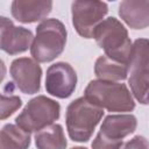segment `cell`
<instances>
[{"mask_svg":"<svg viewBox=\"0 0 149 149\" xmlns=\"http://www.w3.org/2000/svg\"><path fill=\"white\" fill-rule=\"evenodd\" d=\"M129 73L149 70V40L137 38L133 43L129 61H128Z\"/></svg>","mask_w":149,"mask_h":149,"instance_id":"2e32d148","label":"cell"},{"mask_svg":"<svg viewBox=\"0 0 149 149\" xmlns=\"http://www.w3.org/2000/svg\"><path fill=\"white\" fill-rule=\"evenodd\" d=\"M61 106L56 100L45 95H37L28 101L16 116L15 123L27 133L40 132L58 120Z\"/></svg>","mask_w":149,"mask_h":149,"instance_id":"5b68a950","label":"cell"},{"mask_svg":"<svg viewBox=\"0 0 149 149\" xmlns=\"http://www.w3.org/2000/svg\"><path fill=\"white\" fill-rule=\"evenodd\" d=\"M104 115V109L91 104L85 97L71 101L66 108V129L74 142H87Z\"/></svg>","mask_w":149,"mask_h":149,"instance_id":"7a4b0ae2","label":"cell"},{"mask_svg":"<svg viewBox=\"0 0 149 149\" xmlns=\"http://www.w3.org/2000/svg\"><path fill=\"white\" fill-rule=\"evenodd\" d=\"M35 144L37 149H65L68 146L63 127L52 123L35 134Z\"/></svg>","mask_w":149,"mask_h":149,"instance_id":"5bb4252c","label":"cell"},{"mask_svg":"<svg viewBox=\"0 0 149 149\" xmlns=\"http://www.w3.org/2000/svg\"><path fill=\"white\" fill-rule=\"evenodd\" d=\"M108 12V6L102 1H73L71 5L72 24L84 38H92L97 26Z\"/></svg>","mask_w":149,"mask_h":149,"instance_id":"52a82bcc","label":"cell"},{"mask_svg":"<svg viewBox=\"0 0 149 149\" xmlns=\"http://www.w3.org/2000/svg\"><path fill=\"white\" fill-rule=\"evenodd\" d=\"M29 134L17 125H5L1 129L0 149H28L30 146Z\"/></svg>","mask_w":149,"mask_h":149,"instance_id":"9a60e30c","label":"cell"},{"mask_svg":"<svg viewBox=\"0 0 149 149\" xmlns=\"http://www.w3.org/2000/svg\"><path fill=\"white\" fill-rule=\"evenodd\" d=\"M52 9L51 1H31L14 0L10 6L12 15L22 23H33L43 20Z\"/></svg>","mask_w":149,"mask_h":149,"instance_id":"8fae6325","label":"cell"},{"mask_svg":"<svg viewBox=\"0 0 149 149\" xmlns=\"http://www.w3.org/2000/svg\"><path fill=\"white\" fill-rule=\"evenodd\" d=\"M94 73L102 80H123L128 77V64L116 62L108 58L106 55L100 56L94 64Z\"/></svg>","mask_w":149,"mask_h":149,"instance_id":"4fadbf2b","label":"cell"},{"mask_svg":"<svg viewBox=\"0 0 149 149\" xmlns=\"http://www.w3.org/2000/svg\"><path fill=\"white\" fill-rule=\"evenodd\" d=\"M13 93H14V86L12 87L9 94H7V92L3 90V93L1 95V120H5L8 116H10L22 105L21 98H19Z\"/></svg>","mask_w":149,"mask_h":149,"instance_id":"ac0fdd59","label":"cell"},{"mask_svg":"<svg viewBox=\"0 0 149 149\" xmlns=\"http://www.w3.org/2000/svg\"><path fill=\"white\" fill-rule=\"evenodd\" d=\"M92 37L105 50L108 58L128 64L133 44L127 29L118 19L111 16L102 20L94 29Z\"/></svg>","mask_w":149,"mask_h":149,"instance_id":"3957f363","label":"cell"},{"mask_svg":"<svg viewBox=\"0 0 149 149\" xmlns=\"http://www.w3.org/2000/svg\"><path fill=\"white\" fill-rule=\"evenodd\" d=\"M84 97L93 105L108 112H132L135 101L130 91L122 83L111 80H91L84 92Z\"/></svg>","mask_w":149,"mask_h":149,"instance_id":"6da1fadb","label":"cell"},{"mask_svg":"<svg viewBox=\"0 0 149 149\" xmlns=\"http://www.w3.org/2000/svg\"><path fill=\"white\" fill-rule=\"evenodd\" d=\"M65 26L57 19H45L36 28L30 54L36 62L47 63L57 58L66 43Z\"/></svg>","mask_w":149,"mask_h":149,"instance_id":"277c9868","label":"cell"},{"mask_svg":"<svg viewBox=\"0 0 149 149\" xmlns=\"http://www.w3.org/2000/svg\"><path fill=\"white\" fill-rule=\"evenodd\" d=\"M10 76L17 88L24 94H35L41 88L42 69L31 58L20 57L10 63Z\"/></svg>","mask_w":149,"mask_h":149,"instance_id":"9c48e42d","label":"cell"},{"mask_svg":"<svg viewBox=\"0 0 149 149\" xmlns=\"http://www.w3.org/2000/svg\"><path fill=\"white\" fill-rule=\"evenodd\" d=\"M76 85L77 74L69 63L57 62L48 68L45 90L49 94L61 99L69 98L74 92Z\"/></svg>","mask_w":149,"mask_h":149,"instance_id":"ba28073f","label":"cell"},{"mask_svg":"<svg viewBox=\"0 0 149 149\" xmlns=\"http://www.w3.org/2000/svg\"><path fill=\"white\" fill-rule=\"evenodd\" d=\"M122 149H149V141L143 136L136 135L128 141Z\"/></svg>","mask_w":149,"mask_h":149,"instance_id":"d6986e66","label":"cell"},{"mask_svg":"<svg viewBox=\"0 0 149 149\" xmlns=\"http://www.w3.org/2000/svg\"><path fill=\"white\" fill-rule=\"evenodd\" d=\"M0 24V47L1 50L8 55H17L24 52L30 47V42L34 40L30 29L24 27H16L12 20L6 16H1Z\"/></svg>","mask_w":149,"mask_h":149,"instance_id":"30bf717a","label":"cell"},{"mask_svg":"<svg viewBox=\"0 0 149 149\" xmlns=\"http://www.w3.org/2000/svg\"><path fill=\"white\" fill-rule=\"evenodd\" d=\"M71 149H87V148H84V147H73Z\"/></svg>","mask_w":149,"mask_h":149,"instance_id":"ffe728a7","label":"cell"},{"mask_svg":"<svg viewBox=\"0 0 149 149\" xmlns=\"http://www.w3.org/2000/svg\"><path fill=\"white\" fill-rule=\"evenodd\" d=\"M119 15L132 29L149 26V1L125 0L119 5Z\"/></svg>","mask_w":149,"mask_h":149,"instance_id":"7c38bea8","label":"cell"},{"mask_svg":"<svg viewBox=\"0 0 149 149\" xmlns=\"http://www.w3.org/2000/svg\"><path fill=\"white\" fill-rule=\"evenodd\" d=\"M137 120L133 114H111L105 118L92 149H120L122 140L135 132Z\"/></svg>","mask_w":149,"mask_h":149,"instance_id":"8992f818","label":"cell"},{"mask_svg":"<svg viewBox=\"0 0 149 149\" xmlns=\"http://www.w3.org/2000/svg\"><path fill=\"white\" fill-rule=\"evenodd\" d=\"M128 84L134 98L142 105H149V70L129 73Z\"/></svg>","mask_w":149,"mask_h":149,"instance_id":"e0dca14e","label":"cell"}]
</instances>
